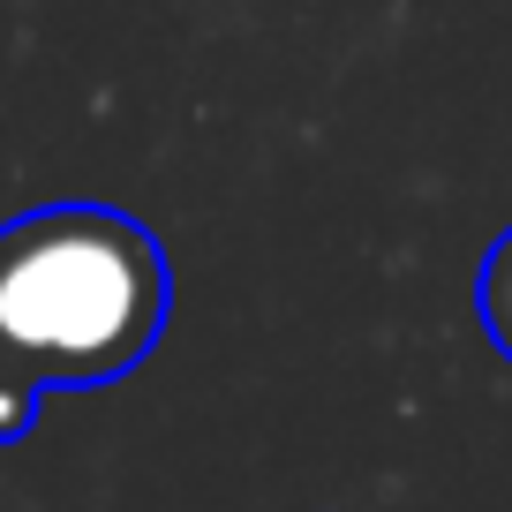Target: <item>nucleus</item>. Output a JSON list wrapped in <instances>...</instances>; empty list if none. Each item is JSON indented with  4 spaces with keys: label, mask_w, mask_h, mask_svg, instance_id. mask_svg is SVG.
Segmentation results:
<instances>
[{
    "label": "nucleus",
    "mask_w": 512,
    "mask_h": 512,
    "mask_svg": "<svg viewBox=\"0 0 512 512\" xmlns=\"http://www.w3.org/2000/svg\"><path fill=\"white\" fill-rule=\"evenodd\" d=\"M174 309V272L144 219L113 204H46L0 226V377L113 384Z\"/></svg>",
    "instance_id": "f257e3e1"
},
{
    "label": "nucleus",
    "mask_w": 512,
    "mask_h": 512,
    "mask_svg": "<svg viewBox=\"0 0 512 512\" xmlns=\"http://www.w3.org/2000/svg\"><path fill=\"white\" fill-rule=\"evenodd\" d=\"M475 317L490 332V347L512 362V226L490 241V256H482V272H475Z\"/></svg>",
    "instance_id": "f03ea898"
},
{
    "label": "nucleus",
    "mask_w": 512,
    "mask_h": 512,
    "mask_svg": "<svg viewBox=\"0 0 512 512\" xmlns=\"http://www.w3.org/2000/svg\"><path fill=\"white\" fill-rule=\"evenodd\" d=\"M38 430V392L16 377H0V445H23Z\"/></svg>",
    "instance_id": "7ed1b4c3"
}]
</instances>
